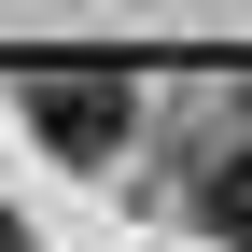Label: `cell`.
I'll use <instances>...</instances> for the list:
<instances>
[{
    "mask_svg": "<svg viewBox=\"0 0 252 252\" xmlns=\"http://www.w3.org/2000/svg\"><path fill=\"white\" fill-rule=\"evenodd\" d=\"M28 112H42V140L70 168H98L126 140V70H28Z\"/></svg>",
    "mask_w": 252,
    "mask_h": 252,
    "instance_id": "1",
    "label": "cell"
},
{
    "mask_svg": "<svg viewBox=\"0 0 252 252\" xmlns=\"http://www.w3.org/2000/svg\"><path fill=\"white\" fill-rule=\"evenodd\" d=\"M196 210H210V238H252V126L196 168Z\"/></svg>",
    "mask_w": 252,
    "mask_h": 252,
    "instance_id": "2",
    "label": "cell"
},
{
    "mask_svg": "<svg viewBox=\"0 0 252 252\" xmlns=\"http://www.w3.org/2000/svg\"><path fill=\"white\" fill-rule=\"evenodd\" d=\"M0 252H28V224H14V210H0Z\"/></svg>",
    "mask_w": 252,
    "mask_h": 252,
    "instance_id": "3",
    "label": "cell"
}]
</instances>
